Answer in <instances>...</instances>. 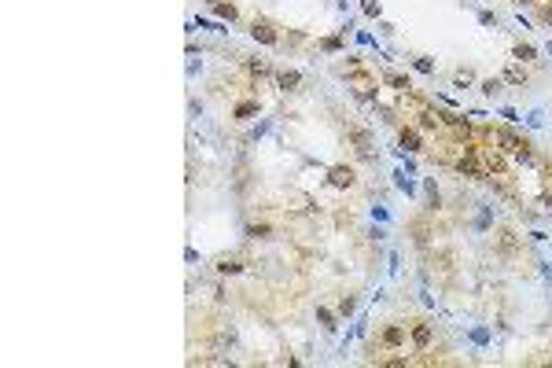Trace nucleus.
I'll return each instance as SVG.
<instances>
[{"instance_id":"nucleus-16","label":"nucleus","mask_w":552,"mask_h":368,"mask_svg":"<svg viewBox=\"0 0 552 368\" xmlns=\"http://www.w3.org/2000/svg\"><path fill=\"white\" fill-rule=\"evenodd\" d=\"M317 320H321V324H324L328 331H331V328H335V317H331V313L324 310V305H321V310H317Z\"/></svg>"},{"instance_id":"nucleus-5","label":"nucleus","mask_w":552,"mask_h":368,"mask_svg":"<svg viewBox=\"0 0 552 368\" xmlns=\"http://www.w3.org/2000/svg\"><path fill=\"white\" fill-rule=\"evenodd\" d=\"M276 81H280V88H283V92H291V88H298V85H302V74H298V70H283Z\"/></svg>"},{"instance_id":"nucleus-3","label":"nucleus","mask_w":552,"mask_h":368,"mask_svg":"<svg viewBox=\"0 0 552 368\" xmlns=\"http://www.w3.org/2000/svg\"><path fill=\"white\" fill-rule=\"evenodd\" d=\"M456 170H460V173H468V177H486V170L475 162V151H471V147H468V155H464L460 162H456Z\"/></svg>"},{"instance_id":"nucleus-22","label":"nucleus","mask_w":552,"mask_h":368,"mask_svg":"<svg viewBox=\"0 0 552 368\" xmlns=\"http://www.w3.org/2000/svg\"><path fill=\"white\" fill-rule=\"evenodd\" d=\"M339 313H354V298H342L339 302Z\"/></svg>"},{"instance_id":"nucleus-17","label":"nucleus","mask_w":552,"mask_h":368,"mask_svg":"<svg viewBox=\"0 0 552 368\" xmlns=\"http://www.w3.org/2000/svg\"><path fill=\"white\" fill-rule=\"evenodd\" d=\"M515 59H523V63L534 59V48H530V44H515Z\"/></svg>"},{"instance_id":"nucleus-23","label":"nucleus","mask_w":552,"mask_h":368,"mask_svg":"<svg viewBox=\"0 0 552 368\" xmlns=\"http://www.w3.org/2000/svg\"><path fill=\"white\" fill-rule=\"evenodd\" d=\"M541 206H545V210L552 213V195H545V199H541Z\"/></svg>"},{"instance_id":"nucleus-10","label":"nucleus","mask_w":552,"mask_h":368,"mask_svg":"<svg viewBox=\"0 0 552 368\" xmlns=\"http://www.w3.org/2000/svg\"><path fill=\"white\" fill-rule=\"evenodd\" d=\"M497 144H504V151H519L523 147V140H515L512 133H497Z\"/></svg>"},{"instance_id":"nucleus-13","label":"nucleus","mask_w":552,"mask_h":368,"mask_svg":"<svg viewBox=\"0 0 552 368\" xmlns=\"http://www.w3.org/2000/svg\"><path fill=\"white\" fill-rule=\"evenodd\" d=\"M247 236H250V239H269V225H250Z\"/></svg>"},{"instance_id":"nucleus-15","label":"nucleus","mask_w":552,"mask_h":368,"mask_svg":"<svg viewBox=\"0 0 552 368\" xmlns=\"http://www.w3.org/2000/svg\"><path fill=\"white\" fill-rule=\"evenodd\" d=\"M247 70H250V74H269V63H265V59H250Z\"/></svg>"},{"instance_id":"nucleus-12","label":"nucleus","mask_w":552,"mask_h":368,"mask_svg":"<svg viewBox=\"0 0 552 368\" xmlns=\"http://www.w3.org/2000/svg\"><path fill=\"white\" fill-rule=\"evenodd\" d=\"M240 269H243V265L236 262V258H221V262H217V272H225V276H228V272H240Z\"/></svg>"},{"instance_id":"nucleus-4","label":"nucleus","mask_w":552,"mask_h":368,"mask_svg":"<svg viewBox=\"0 0 552 368\" xmlns=\"http://www.w3.org/2000/svg\"><path fill=\"white\" fill-rule=\"evenodd\" d=\"M497 247H501L504 254H515V251H519V239H515L512 228H501V232H497Z\"/></svg>"},{"instance_id":"nucleus-1","label":"nucleus","mask_w":552,"mask_h":368,"mask_svg":"<svg viewBox=\"0 0 552 368\" xmlns=\"http://www.w3.org/2000/svg\"><path fill=\"white\" fill-rule=\"evenodd\" d=\"M250 37L262 41V44H276V41H280L276 29H273V22H265V19H254V26H250Z\"/></svg>"},{"instance_id":"nucleus-9","label":"nucleus","mask_w":552,"mask_h":368,"mask_svg":"<svg viewBox=\"0 0 552 368\" xmlns=\"http://www.w3.org/2000/svg\"><path fill=\"white\" fill-rule=\"evenodd\" d=\"M405 343V331L401 328H387L383 331V346H401Z\"/></svg>"},{"instance_id":"nucleus-19","label":"nucleus","mask_w":552,"mask_h":368,"mask_svg":"<svg viewBox=\"0 0 552 368\" xmlns=\"http://www.w3.org/2000/svg\"><path fill=\"white\" fill-rule=\"evenodd\" d=\"M387 81H390L394 88H401V92L409 88V78H401V74H387Z\"/></svg>"},{"instance_id":"nucleus-21","label":"nucleus","mask_w":552,"mask_h":368,"mask_svg":"<svg viewBox=\"0 0 552 368\" xmlns=\"http://www.w3.org/2000/svg\"><path fill=\"white\" fill-rule=\"evenodd\" d=\"M456 85H460V88L471 85V70H460V74H456Z\"/></svg>"},{"instance_id":"nucleus-6","label":"nucleus","mask_w":552,"mask_h":368,"mask_svg":"<svg viewBox=\"0 0 552 368\" xmlns=\"http://www.w3.org/2000/svg\"><path fill=\"white\" fill-rule=\"evenodd\" d=\"M350 136H354V144H357L361 155H372V136L365 129H350Z\"/></svg>"},{"instance_id":"nucleus-20","label":"nucleus","mask_w":552,"mask_h":368,"mask_svg":"<svg viewBox=\"0 0 552 368\" xmlns=\"http://www.w3.org/2000/svg\"><path fill=\"white\" fill-rule=\"evenodd\" d=\"M482 92H486V96H497V92H501V81H497V78L482 81Z\"/></svg>"},{"instance_id":"nucleus-8","label":"nucleus","mask_w":552,"mask_h":368,"mask_svg":"<svg viewBox=\"0 0 552 368\" xmlns=\"http://www.w3.org/2000/svg\"><path fill=\"white\" fill-rule=\"evenodd\" d=\"M504 81H512V85H527V67L512 63L508 70H504Z\"/></svg>"},{"instance_id":"nucleus-11","label":"nucleus","mask_w":552,"mask_h":368,"mask_svg":"<svg viewBox=\"0 0 552 368\" xmlns=\"http://www.w3.org/2000/svg\"><path fill=\"white\" fill-rule=\"evenodd\" d=\"M401 147H409V151H420V136H416L413 129H401Z\"/></svg>"},{"instance_id":"nucleus-2","label":"nucleus","mask_w":552,"mask_h":368,"mask_svg":"<svg viewBox=\"0 0 552 368\" xmlns=\"http://www.w3.org/2000/svg\"><path fill=\"white\" fill-rule=\"evenodd\" d=\"M328 180L335 184V188H354V180H357V177H354V170H350V166H331Z\"/></svg>"},{"instance_id":"nucleus-18","label":"nucleus","mask_w":552,"mask_h":368,"mask_svg":"<svg viewBox=\"0 0 552 368\" xmlns=\"http://www.w3.org/2000/svg\"><path fill=\"white\" fill-rule=\"evenodd\" d=\"M214 11H217V15H221V19H228V22H232V19H236V8H232V4H217V8H214Z\"/></svg>"},{"instance_id":"nucleus-14","label":"nucleus","mask_w":552,"mask_h":368,"mask_svg":"<svg viewBox=\"0 0 552 368\" xmlns=\"http://www.w3.org/2000/svg\"><path fill=\"white\" fill-rule=\"evenodd\" d=\"M250 114H258V103H250V100H247V103L236 107V118H250Z\"/></svg>"},{"instance_id":"nucleus-7","label":"nucleus","mask_w":552,"mask_h":368,"mask_svg":"<svg viewBox=\"0 0 552 368\" xmlns=\"http://www.w3.org/2000/svg\"><path fill=\"white\" fill-rule=\"evenodd\" d=\"M413 343H416L420 350H427V346H431V324H416V328H413Z\"/></svg>"}]
</instances>
